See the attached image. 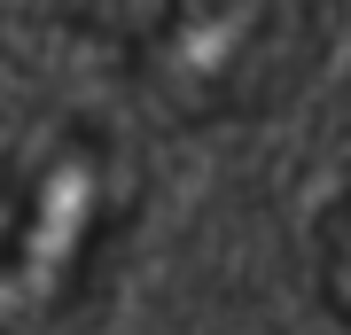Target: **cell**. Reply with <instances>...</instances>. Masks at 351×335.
<instances>
[{
    "label": "cell",
    "mask_w": 351,
    "mask_h": 335,
    "mask_svg": "<svg viewBox=\"0 0 351 335\" xmlns=\"http://www.w3.org/2000/svg\"><path fill=\"white\" fill-rule=\"evenodd\" d=\"M328 0H164L149 24V86L180 117H258L313 71Z\"/></svg>",
    "instance_id": "cell-1"
},
{
    "label": "cell",
    "mask_w": 351,
    "mask_h": 335,
    "mask_svg": "<svg viewBox=\"0 0 351 335\" xmlns=\"http://www.w3.org/2000/svg\"><path fill=\"white\" fill-rule=\"evenodd\" d=\"M313 273H320L328 312L351 327V164L336 172V187H328V203H320V226H313Z\"/></svg>",
    "instance_id": "cell-2"
}]
</instances>
